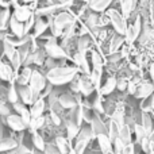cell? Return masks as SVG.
<instances>
[{
	"label": "cell",
	"instance_id": "cell-1",
	"mask_svg": "<svg viewBox=\"0 0 154 154\" xmlns=\"http://www.w3.org/2000/svg\"><path fill=\"white\" fill-rule=\"evenodd\" d=\"M79 72L80 70L77 66H64V65H61V66H56L53 69L48 70L45 76L49 84L60 87V85L69 84L79 75Z\"/></svg>",
	"mask_w": 154,
	"mask_h": 154
},
{
	"label": "cell",
	"instance_id": "cell-2",
	"mask_svg": "<svg viewBox=\"0 0 154 154\" xmlns=\"http://www.w3.org/2000/svg\"><path fill=\"white\" fill-rule=\"evenodd\" d=\"M106 14H107V16H108L109 24L112 26L114 31L116 32V34L125 37L126 31H127V26H128V20L125 18V15L115 7H109L108 10L106 11Z\"/></svg>",
	"mask_w": 154,
	"mask_h": 154
},
{
	"label": "cell",
	"instance_id": "cell-3",
	"mask_svg": "<svg viewBox=\"0 0 154 154\" xmlns=\"http://www.w3.org/2000/svg\"><path fill=\"white\" fill-rule=\"evenodd\" d=\"M43 50H45L46 56L49 58L53 60H72L70 56L62 49V46L57 42V38L54 37H48L43 43Z\"/></svg>",
	"mask_w": 154,
	"mask_h": 154
},
{
	"label": "cell",
	"instance_id": "cell-4",
	"mask_svg": "<svg viewBox=\"0 0 154 154\" xmlns=\"http://www.w3.org/2000/svg\"><path fill=\"white\" fill-rule=\"evenodd\" d=\"M46 85H48V80H46V76L43 75L41 70L32 69L31 79H30V81H29V87H30V89L32 91V93H34L35 100L41 97V93L45 91Z\"/></svg>",
	"mask_w": 154,
	"mask_h": 154
},
{
	"label": "cell",
	"instance_id": "cell-5",
	"mask_svg": "<svg viewBox=\"0 0 154 154\" xmlns=\"http://www.w3.org/2000/svg\"><path fill=\"white\" fill-rule=\"evenodd\" d=\"M141 31H142V18L138 14L133 19V22L127 26V31L125 34V42L127 45H134V42H137V39L141 35Z\"/></svg>",
	"mask_w": 154,
	"mask_h": 154
},
{
	"label": "cell",
	"instance_id": "cell-6",
	"mask_svg": "<svg viewBox=\"0 0 154 154\" xmlns=\"http://www.w3.org/2000/svg\"><path fill=\"white\" fill-rule=\"evenodd\" d=\"M93 137H95V134H93L91 127L81 128L80 133L77 134V137H76V145H75V147H73L76 154H84V150H85V147H87L88 142H89Z\"/></svg>",
	"mask_w": 154,
	"mask_h": 154
},
{
	"label": "cell",
	"instance_id": "cell-7",
	"mask_svg": "<svg viewBox=\"0 0 154 154\" xmlns=\"http://www.w3.org/2000/svg\"><path fill=\"white\" fill-rule=\"evenodd\" d=\"M32 14H34V10H32V7L30 4H18L16 2L14 3L12 16L16 19V20L24 23V22H27L30 18H31Z\"/></svg>",
	"mask_w": 154,
	"mask_h": 154
},
{
	"label": "cell",
	"instance_id": "cell-8",
	"mask_svg": "<svg viewBox=\"0 0 154 154\" xmlns=\"http://www.w3.org/2000/svg\"><path fill=\"white\" fill-rule=\"evenodd\" d=\"M72 61L76 64V66L79 68V70L82 75H88L91 73V66L89 61L87 58V53H80V51H75L72 56Z\"/></svg>",
	"mask_w": 154,
	"mask_h": 154
},
{
	"label": "cell",
	"instance_id": "cell-9",
	"mask_svg": "<svg viewBox=\"0 0 154 154\" xmlns=\"http://www.w3.org/2000/svg\"><path fill=\"white\" fill-rule=\"evenodd\" d=\"M96 45L95 39L92 38V35H84V37H77L76 39V51L80 53H88L93 49V46Z\"/></svg>",
	"mask_w": 154,
	"mask_h": 154
},
{
	"label": "cell",
	"instance_id": "cell-10",
	"mask_svg": "<svg viewBox=\"0 0 154 154\" xmlns=\"http://www.w3.org/2000/svg\"><path fill=\"white\" fill-rule=\"evenodd\" d=\"M123 45H125V37H123V35L116 34V32L114 31L111 34V37H109L108 43H107V54L118 53Z\"/></svg>",
	"mask_w": 154,
	"mask_h": 154
},
{
	"label": "cell",
	"instance_id": "cell-11",
	"mask_svg": "<svg viewBox=\"0 0 154 154\" xmlns=\"http://www.w3.org/2000/svg\"><path fill=\"white\" fill-rule=\"evenodd\" d=\"M153 93H154V84L153 82L141 81L138 84V88H137L134 96H135L137 99H142V100H143V99H149Z\"/></svg>",
	"mask_w": 154,
	"mask_h": 154
},
{
	"label": "cell",
	"instance_id": "cell-12",
	"mask_svg": "<svg viewBox=\"0 0 154 154\" xmlns=\"http://www.w3.org/2000/svg\"><path fill=\"white\" fill-rule=\"evenodd\" d=\"M79 89H80V93L84 96H89L91 93L95 91V85L92 84L91 81L89 76L88 75H79Z\"/></svg>",
	"mask_w": 154,
	"mask_h": 154
},
{
	"label": "cell",
	"instance_id": "cell-13",
	"mask_svg": "<svg viewBox=\"0 0 154 154\" xmlns=\"http://www.w3.org/2000/svg\"><path fill=\"white\" fill-rule=\"evenodd\" d=\"M16 89H18L19 99L22 100V103H23L24 106H31V104L35 101L34 93H32V91L30 89L29 85H22V87H18Z\"/></svg>",
	"mask_w": 154,
	"mask_h": 154
},
{
	"label": "cell",
	"instance_id": "cell-14",
	"mask_svg": "<svg viewBox=\"0 0 154 154\" xmlns=\"http://www.w3.org/2000/svg\"><path fill=\"white\" fill-rule=\"evenodd\" d=\"M48 29H49V22L45 20L43 16H37V18H35L34 27H32V30H34V32H32V38L35 39V38L42 37V35L48 31Z\"/></svg>",
	"mask_w": 154,
	"mask_h": 154
},
{
	"label": "cell",
	"instance_id": "cell-15",
	"mask_svg": "<svg viewBox=\"0 0 154 154\" xmlns=\"http://www.w3.org/2000/svg\"><path fill=\"white\" fill-rule=\"evenodd\" d=\"M114 3V0H91L88 3V7H89L91 11L96 14H101V12H106L111 4Z\"/></svg>",
	"mask_w": 154,
	"mask_h": 154
},
{
	"label": "cell",
	"instance_id": "cell-16",
	"mask_svg": "<svg viewBox=\"0 0 154 154\" xmlns=\"http://www.w3.org/2000/svg\"><path fill=\"white\" fill-rule=\"evenodd\" d=\"M7 125L10 126V128H12L14 131H23L26 130V123L22 120V118L18 114H10L7 116Z\"/></svg>",
	"mask_w": 154,
	"mask_h": 154
},
{
	"label": "cell",
	"instance_id": "cell-17",
	"mask_svg": "<svg viewBox=\"0 0 154 154\" xmlns=\"http://www.w3.org/2000/svg\"><path fill=\"white\" fill-rule=\"evenodd\" d=\"M58 103L62 108H66V109H73L79 104L76 96L72 95V93H62L58 97Z\"/></svg>",
	"mask_w": 154,
	"mask_h": 154
},
{
	"label": "cell",
	"instance_id": "cell-18",
	"mask_svg": "<svg viewBox=\"0 0 154 154\" xmlns=\"http://www.w3.org/2000/svg\"><path fill=\"white\" fill-rule=\"evenodd\" d=\"M104 58L101 56V53L96 49H92L91 50V64H92V69L96 70H104Z\"/></svg>",
	"mask_w": 154,
	"mask_h": 154
},
{
	"label": "cell",
	"instance_id": "cell-19",
	"mask_svg": "<svg viewBox=\"0 0 154 154\" xmlns=\"http://www.w3.org/2000/svg\"><path fill=\"white\" fill-rule=\"evenodd\" d=\"M46 108V103L43 100V97H39L31 104V108L29 109L31 118H38V116H43V112Z\"/></svg>",
	"mask_w": 154,
	"mask_h": 154
},
{
	"label": "cell",
	"instance_id": "cell-20",
	"mask_svg": "<svg viewBox=\"0 0 154 154\" xmlns=\"http://www.w3.org/2000/svg\"><path fill=\"white\" fill-rule=\"evenodd\" d=\"M8 26H10V30H11V34L15 35V37H24V23H22V22L16 20L15 18H14L12 15H11L10 18V23H8Z\"/></svg>",
	"mask_w": 154,
	"mask_h": 154
},
{
	"label": "cell",
	"instance_id": "cell-21",
	"mask_svg": "<svg viewBox=\"0 0 154 154\" xmlns=\"http://www.w3.org/2000/svg\"><path fill=\"white\" fill-rule=\"evenodd\" d=\"M116 76H109L108 79L106 80V82H104V85H101L100 89H99V93H100L101 96H107L109 95V93H112L115 89H116Z\"/></svg>",
	"mask_w": 154,
	"mask_h": 154
},
{
	"label": "cell",
	"instance_id": "cell-22",
	"mask_svg": "<svg viewBox=\"0 0 154 154\" xmlns=\"http://www.w3.org/2000/svg\"><path fill=\"white\" fill-rule=\"evenodd\" d=\"M15 77L14 69L10 64H5L3 60H0V79L4 81H11Z\"/></svg>",
	"mask_w": 154,
	"mask_h": 154
},
{
	"label": "cell",
	"instance_id": "cell-23",
	"mask_svg": "<svg viewBox=\"0 0 154 154\" xmlns=\"http://www.w3.org/2000/svg\"><path fill=\"white\" fill-rule=\"evenodd\" d=\"M14 109L18 112V115L22 118V120L26 123V126H29L30 120H31V115H30V111L27 109V107L24 106L23 103H19L18 101V103L14 104Z\"/></svg>",
	"mask_w": 154,
	"mask_h": 154
},
{
	"label": "cell",
	"instance_id": "cell-24",
	"mask_svg": "<svg viewBox=\"0 0 154 154\" xmlns=\"http://www.w3.org/2000/svg\"><path fill=\"white\" fill-rule=\"evenodd\" d=\"M31 73H32L31 68L30 66H23L20 75L16 76V84H18V87H22V85H29V81H30V79H31Z\"/></svg>",
	"mask_w": 154,
	"mask_h": 154
},
{
	"label": "cell",
	"instance_id": "cell-25",
	"mask_svg": "<svg viewBox=\"0 0 154 154\" xmlns=\"http://www.w3.org/2000/svg\"><path fill=\"white\" fill-rule=\"evenodd\" d=\"M54 143H56L57 149L60 150V153H61V154H69L70 149H72L70 141L68 138H64V137H57Z\"/></svg>",
	"mask_w": 154,
	"mask_h": 154
},
{
	"label": "cell",
	"instance_id": "cell-26",
	"mask_svg": "<svg viewBox=\"0 0 154 154\" xmlns=\"http://www.w3.org/2000/svg\"><path fill=\"white\" fill-rule=\"evenodd\" d=\"M46 58H48V56H46L42 46H38V48L32 51V64L38 65V66H42V65L45 64Z\"/></svg>",
	"mask_w": 154,
	"mask_h": 154
},
{
	"label": "cell",
	"instance_id": "cell-27",
	"mask_svg": "<svg viewBox=\"0 0 154 154\" xmlns=\"http://www.w3.org/2000/svg\"><path fill=\"white\" fill-rule=\"evenodd\" d=\"M97 142H99V146H100L103 154H106V153H108L109 150H112V142H111V139L108 138L107 134H99Z\"/></svg>",
	"mask_w": 154,
	"mask_h": 154
},
{
	"label": "cell",
	"instance_id": "cell-28",
	"mask_svg": "<svg viewBox=\"0 0 154 154\" xmlns=\"http://www.w3.org/2000/svg\"><path fill=\"white\" fill-rule=\"evenodd\" d=\"M91 128H92L95 137H97L99 134H106L104 133V131H106V127H104L103 122H101V119L97 116V115H95V116L92 118V120H91Z\"/></svg>",
	"mask_w": 154,
	"mask_h": 154
},
{
	"label": "cell",
	"instance_id": "cell-29",
	"mask_svg": "<svg viewBox=\"0 0 154 154\" xmlns=\"http://www.w3.org/2000/svg\"><path fill=\"white\" fill-rule=\"evenodd\" d=\"M12 15L10 8H4L0 11V31H5L8 23H10V18Z\"/></svg>",
	"mask_w": 154,
	"mask_h": 154
},
{
	"label": "cell",
	"instance_id": "cell-30",
	"mask_svg": "<svg viewBox=\"0 0 154 154\" xmlns=\"http://www.w3.org/2000/svg\"><path fill=\"white\" fill-rule=\"evenodd\" d=\"M119 138L125 145H128V143L133 142V134H131V130H130V127H128L127 125H123L122 127H120Z\"/></svg>",
	"mask_w": 154,
	"mask_h": 154
},
{
	"label": "cell",
	"instance_id": "cell-31",
	"mask_svg": "<svg viewBox=\"0 0 154 154\" xmlns=\"http://www.w3.org/2000/svg\"><path fill=\"white\" fill-rule=\"evenodd\" d=\"M142 127L145 130V135H149L150 133L153 131V120L152 116L149 115V112H142Z\"/></svg>",
	"mask_w": 154,
	"mask_h": 154
},
{
	"label": "cell",
	"instance_id": "cell-32",
	"mask_svg": "<svg viewBox=\"0 0 154 154\" xmlns=\"http://www.w3.org/2000/svg\"><path fill=\"white\" fill-rule=\"evenodd\" d=\"M101 77H103V70H96V69H92L89 73V79L91 81H92V84L95 85V89L99 92V89H100L101 87Z\"/></svg>",
	"mask_w": 154,
	"mask_h": 154
},
{
	"label": "cell",
	"instance_id": "cell-33",
	"mask_svg": "<svg viewBox=\"0 0 154 154\" xmlns=\"http://www.w3.org/2000/svg\"><path fill=\"white\" fill-rule=\"evenodd\" d=\"M120 127H122V126H119L115 120L111 119V122H109V127H108V138L111 139V142H114L116 138H119Z\"/></svg>",
	"mask_w": 154,
	"mask_h": 154
},
{
	"label": "cell",
	"instance_id": "cell-34",
	"mask_svg": "<svg viewBox=\"0 0 154 154\" xmlns=\"http://www.w3.org/2000/svg\"><path fill=\"white\" fill-rule=\"evenodd\" d=\"M66 131H68V139L72 141V139H76L77 134L80 133V127L73 120H69V122L66 123Z\"/></svg>",
	"mask_w": 154,
	"mask_h": 154
},
{
	"label": "cell",
	"instance_id": "cell-35",
	"mask_svg": "<svg viewBox=\"0 0 154 154\" xmlns=\"http://www.w3.org/2000/svg\"><path fill=\"white\" fill-rule=\"evenodd\" d=\"M7 99L11 104H15L19 101V95H18V89H16L15 84H11L10 88H8V92H7Z\"/></svg>",
	"mask_w": 154,
	"mask_h": 154
},
{
	"label": "cell",
	"instance_id": "cell-36",
	"mask_svg": "<svg viewBox=\"0 0 154 154\" xmlns=\"http://www.w3.org/2000/svg\"><path fill=\"white\" fill-rule=\"evenodd\" d=\"M32 145L35 146V149L41 150V152H43V150H45L46 143H45V141H43V138L37 133V131H34V133H32Z\"/></svg>",
	"mask_w": 154,
	"mask_h": 154
},
{
	"label": "cell",
	"instance_id": "cell-37",
	"mask_svg": "<svg viewBox=\"0 0 154 154\" xmlns=\"http://www.w3.org/2000/svg\"><path fill=\"white\" fill-rule=\"evenodd\" d=\"M73 122L76 123L77 126H81V123H82V104H77V107H75L73 108Z\"/></svg>",
	"mask_w": 154,
	"mask_h": 154
},
{
	"label": "cell",
	"instance_id": "cell-38",
	"mask_svg": "<svg viewBox=\"0 0 154 154\" xmlns=\"http://www.w3.org/2000/svg\"><path fill=\"white\" fill-rule=\"evenodd\" d=\"M18 146V143H16V141H14V139H3V141H0V152H8V150H12L15 149V147Z\"/></svg>",
	"mask_w": 154,
	"mask_h": 154
},
{
	"label": "cell",
	"instance_id": "cell-39",
	"mask_svg": "<svg viewBox=\"0 0 154 154\" xmlns=\"http://www.w3.org/2000/svg\"><path fill=\"white\" fill-rule=\"evenodd\" d=\"M3 53H4V56L7 57L8 60H11L14 57V54L16 53V48H14L10 42H7V41L4 39L3 41Z\"/></svg>",
	"mask_w": 154,
	"mask_h": 154
},
{
	"label": "cell",
	"instance_id": "cell-40",
	"mask_svg": "<svg viewBox=\"0 0 154 154\" xmlns=\"http://www.w3.org/2000/svg\"><path fill=\"white\" fill-rule=\"evenodd\" d=\"M43 122H45V118L43 116H38V118H31L30 120V127H31L32 131H37L38 128H41L43 126Z\"/></svg>",
	"mask_w": 154,
	"mask_h": 154
},
{
	"label": "cell",
	"instance_id": "cell-41",
	"mask_svg": "<svg viewBox=\"0 0 154 154\" xmlns=\"http://www.w3.org/2000/svg\"><path fill=\"white\" fill-rule=\"evenodd\" d=\"M134 135H135V142L137 143H139L141 142V139L143 138V137H146L145 135V130H143V127H142L141 125H134Z\"/></svg>",
	"mask_w": 154,
	"mask_h": 154
},
{
	"label": "cell",
	"instance_id": "cell-42",
	"mask_svg": "<svg viewBox=\"0 0 154 154\" xmlns=\"http://www.w3.org/2000/svg\"><path fill=\"white\" fill-rule=\"evenodd\" d=\"M108 24H109V19H108V16H107V14L106 12L99 14V18H97V27L99 29H106Z\"/></svg>",
	"mask_w": 154,
	"mask_h": 154
},
{
	"label": "cell",
	"instance_id": "cell-43",
	"mask_svg": "<svg viewBox=\"0 0 154 154\" xmlns=\"http://www.w3.org/2000/svg\"><path fill=\"white\" fill-rule=\"evenodd\" d=\"M127 84H128V80L126 79V77H119V79H116V89L119 91H127Z\"/></svg>",
	"mask_w": 154,
	"mask_h": 154
},
{
	"label": "cell",
	"instance_id": "cell-44",
	"mask_svg": "<svg viewBox=\"0 0 154 154\" xmlns=\"http://www.w3.org/2000/svg\"><path fill=\"white\" fill-rule=\"evenodd\" d=\"M35 18H37V16H35V14H32V15H31V18H30L27 22H24V34H26V35H27V34H30V31H31V29H32V27H34Z\"/></svg>",
	"mask_w": 154,
	"mask_h": 154
},
{
	"label": "cell",
	"instance_id": "cell-45",
	"mask_svg": "<svg viewBox=\"0 0 154 154\" xmlns=\"http://www.w3.org/2000/svg\"><path fill=\"white\" fill-rule=\"evenodd\" d=\"M112 147H114V153L119 154L123 152V147H125V143L120 141V138H116L114 142H112Z\"/></svg>",
	"mask_w": 154,
	"mask_h": 154
},
{
	"label": "cell",
	"instance_id": "cell-46",
	"mask_svg": "<svg viewBox=\"0 0 154 154\" xmlns=\"http://www.w3.org/2000/svg\"><path fill=\"white\" fill-rule=\"evenodd\" d=\"M92 107H93V109H96L97 112H104V107H103V104H101V95L100 93H99L97 97L95 99Z\"/></svg>",
	"mask_w": 154,
	"mask_h": 154
},
{
	"label": "cell",
	"instance_id": "cell-47",
	"mask_svg": "<svg viewBox=\"0 0 154 154\" xmlns=\"http://www.w3.org/2000/svg\"><path fill=\"white\" fill-rule=\"evenodd\" d=\"M45 154H61L60 153V150L57 149V146H56V143H48L45 146Z\"/></svg>",
	"mask_w": 154,
	"mask_h": 154
},
{
	"label": "cell",
	"instance_id": "cell-48",
	"mask_svg": "<svg viewBox=\"0 0 154 154\" xmlns=\"http://www.w3.org/2000/svg\"><path fill=\"white\" fill-rule=\"evenodd\" d=\"M119 54L122 56V58L123 60H127V58H130V45H127V43H125V45L120 48V50H119Z\"/></svg>",
	"mask_w": 154,
	"mask_h": 154
},
{
	"label": "cell",
	"instance_id": "cell-49",
	"mask_svg": "<svg viewBox=\"0 0 154 154\" xmlns=\"http://www.w3.org/2000/svg\"><path fill=\"white\" fill-rule=\"evenodd\" d=\"M122 154H135V145H134L133 142L128 145H125Z\"/></svg>",
	"mask_w": 154,
	"mask_h": 154
},
{
	"label": "cell",
	"instance_id": "cell-50",
	"mask_svg": "<svg viewBox=\"0 0 154 154\" xmlns=\"http://www.w3.org/2000/svg\"><path fill=\"white\" fill-rule=\"evenodd\" d=\"M50 119H51V122H53L56 126H60V125H61V118L58 116V114H57L56 111H51V112H50Z\"/></svg>",
	"mask_w": 154,
	"mask_h": 154
},
{
	"label": "cell",
	"instance_id": "cell-51",
	"mask_svg": "<svg viewBox=\"0 0 154 154\" xmlns=\"http://www.w3.org/2000/svg\"><path fill=\"white\" fill-rule=\"evenodd\" d=\"M0 114H2V115H5V116H8V115H10V108H8L7 106H4V104L0 103Z\"/></svg>",
	"mask_w": 154,
	"mask_h": 154
},
{
	"label": "cell",
	"instance_id": "cell-52",
	"mask_svg": "<svg viewBox=\"0 0 154 154\" xmlns=\"http://www.w3.org/2000/svg\"><path fill=\"white\" fill-rule=\"evenodd\" d=\"M149 73H150V79L153 80V82H154V61L150 64V68H149Z\"/></svg>",
	"mask_w": 154,
	"mask_h": 154
},
{
	"label": "cell",
	"instance_id": "cell-53",
	"mask_svg": "<svg viewBox=\"0 0 154 154\" xmlns=\"http://www.w3.org/2000/svg\"><path fill=\"white\" fill-rule=\"evenodd\" d=\"M149 103H150V107H152V111H154V93H153L152 96H150Z\"/></svg>",
	"mask_w": 154,
	"mask_h": 154
},
{
	"label": "cell",
	"instance_id": "cell-54",
	"mask_svg": "<svg viewBox=\"0 0 154 154\" xmlns=\"http://www.w3.org/2000/svg\"><path fill=\"white\" fill-rule=\"evenodd\" d=\"M38 0H23L24 4H32V3H37Z\"/></svg>",
	"mask_w": 154,
	"mask_h": 154
},
{
	"label": "cell",
	"instance_id": "cell-55",
	"mask_svg": "<svg viewBox=\"0 0 154 154\" xmlns=\"http://www.w3.org/2000/svg\"><path fill=\"white\" fill-rule=\"evenodd\" d=\"M79 2L84 3V4H88V3H89V2H91V0H79Z\"/></svg>",
	"mask_w": 154,
	"mask_h": 154
},
{
	"label": "cell",
	"instance_id": "cell-56",
	"mask_svg": "<svg viewBox=\"0 0 154 154\" xmlns=\"http://www.w3.org/2000/svg\"><path fill=\"white\" fill-rule=\"evenodd\" d=\"M106 154H115V153H114V150H109V152H108V153H106Z\"/></svg>",
	"mask_w": 154,
	"mask_h": 154
},
{
	"label": "cell",
	"instance_id": "cell-57",
	"mask_svg": "<svg viewBox=\"0 0 154 154\" xmlns=\"http://www.w3.org/2000/svg\"><path fill=\"white\" fill-rule=\"evenodd\" d=\"M115 154H116V153H115ZM119 154H122V153H119Z\"/></svg>",
	"mask_w": 154,
	"mask_h": 154
}]
</instances>
